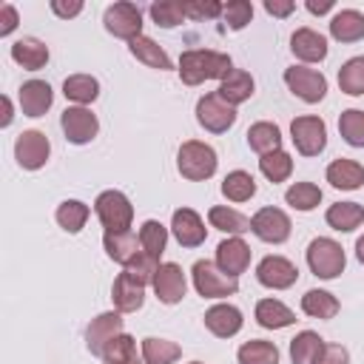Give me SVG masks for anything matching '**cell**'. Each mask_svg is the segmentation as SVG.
Returning <instances> with one entry per match:
<instances>
[{
	"label": "cell",
	"mask_w": 364,
	"mask_h": 364,
	"mask_svg": "<svg viewBox=\"0 0 364 364\" xmlns=\"http://www.w3.org/2000/svg\"><path fill=\"white\" fill-rule=\"evenodd\" d=\"M290 139L301 156H318L327 145V125L318 117H296L290 122Z\"/></svg>",
	"instance_id": "7"
},
{
	"label": "cell",
	"mask_w": 364,
	"mask_h": 364,
	"mask_svg": "<svg viewBox=\"0 0 364 364\" xmlns=\"http://www.w3.org/2000/svg\"><path fill=\"white\" fill-rule=\"evenodd\" d=\"M111 301L119 313H136L145 301V287L139 282L131 279L128 270H122L117 279H114V287H111Z\"/></svg>",
	"instance_id": "19"
},
{
	"label": "cell",
	"mask_w": 364,
	"mask_h": 364,
	"mask_svg": "<svg viewBox=\"0 0 364 364\" xmlns=\"http://www.w3.org/2000/svg\"><path fill=\"white\" fill-rule=\"evenodd\" d=\"M304 6H307L310 14H327L333 9V0H307Z\"/></svg>",
	"instance_id": "53"
},
{
	"label": "cell",
	"mask_w": 364,
	"mask_h": 364,
	"mask_svg": "<svg viewBox=\"0 0 364 364\" xmlns=\"http://www.w3.org/2000/svg\"><path fill=\"white\" fill-rule=\"evenodd\" d=\"M11 60L26 71H40L48 63V46L37 37H20L11 43Z\"/></svg>",
	"instance_id": "22"
},
{
	"label": "cell",
	"mask_w": 364,
	"mask_h": 364,
	"mask_svg": "<svg viewBox=\"0 0 364 364\" xmlns=\"http://www.w3.org/2000/svg\"><path fill=\"white\" fill-rule=\"evenodd\" d=\"M128 48H131V54L139 60V63H145L148 68H159V71H168V68H173L171 65V57L165 54V48L162 46H156L151 37H136V40H131L128 43Z\"/></svg>",
	"instance_id": "31"
},
{
	"label": "cell",
	"mask_w": 364,
	"mask_h": 364,
	"mask_svg": "<svg viewBox=\"0 0 364 364\" xmlns=\"http://www.w3.org/2000/svg\"><path fill=\"white\" fill-rule=\"evenodd\" d=\"M191 364H202V361H191Z\"/></svg>",
	"instance_id": "57"
},
{
	"label": "cell",
	"mask_w": 364,
	"mask_h": 364,
	"mask_svg": "<svg viewBox=\"0 0 364 364\" xmlns=\"http://www.w3.org/2000/svg\"><path fill=\"white\" fill-rule=\"evenodd\" d=\"M256 279L259 284L270 287V290H287L296 284L299 279V270L290 259L284 256H264L259 264H256Z\"/></svg>",
	"instance_id": "14"
},
{
	"label": "cell",
	"mask_w": 364,
	"mask_h": 364,
	"mask_svg": "<svg viewBox=\"0 0 364 364\" xmlns=\"http://www.w3.org/2000/svg\"><path fill=\"white\" fill-rule=\"evenodd\" d=\"M182 9H185V17H193V20H210V17H219L222 14V3H216V0H191V3H182Z\"/></svg>",
	"instance_id": "48"
},
{
	"label": "cell",
	"mask_w": 364,
	"mask_h": 364,
	"mask_svg": "<svg viewBox=\"0 0 364 364\" xmlns=\"http://www.w3.org/2000/svg\"><path fill=\"white\" fill-rule=\"evenodd\" d=\"M122 327H125V321H122V313H119V310L100 313L97 318H91V324H88V330H85V347H88L94 355L102 358L105 347H108L117 336H122Z\"/></svg>",
	"instance_id": "11"
},
{
	"label": "cell",
	"mask_w": 364,
	"mask_h": 364,
	"mask_svg": "<svg viewBox=\"0 0 364 364\" xmlns=\"http://www.w3.org/2000/svg\"><path fill=\"white\" fill-rule=\"evenodd\" d=\"M324 219H327V225H330L333 230L353 233V230L361 228V222H364V205H358V202H336V205L327 208Z\"/></svg>",
	"instance_id": "27"
},
{
	"label": "cell",
	"mask_w": 364,
	"mask_h": 364,
	"mask_svg": "<svg viewBox=\"0 0 364 364\" xmlns=\"http://www.w3.org/2000/svg\"><path fill=\"white\" fill-rule=\"evenodd\" d=\"M17 28V9L11 3L0 6V37H9Z\"/></svg>",
	"instance_id": "50"
},
{
	"label": "cell",
	"mask_w": 364,
	"mask_h": 364,
	"mask_svg": "<svg viewBox=\"0 0 364 364\" xmlns=\"http://www.w3.org/2000/svg\"><path fill=\"white\" fill-rule=\"evenodd\" d=\"M125 270L131 273V279H134V282H139V284L145 287V284H154L156 270H159V259L142 250V253H139V256H136V259H134V262H131Z\"/></svg>",
	"instance_id": "45"
},
{
	"label": "cell",
	"mask_w": 364,
	"mask_h": 364,
	"mask_svg": "<svg viewBox=\"0 0 364 364\" xmlns=\"http://www.w3.org/2000/svg\"><path fill=\"white\" fill-rule=\"evenodd\" d=\"M247 145L259 156L282 151V131H279V125H273V122H253L247 128Z\"/></svg>",
	"instance_id": "30"
},
{
	"label": "cell",
	"mask_w": 364,
	"mask_h": 364,
	"mask_svg": "<svg viewBox=\"0 0 364 364\" xmlns=\"http://www.w3.org/2000/svg\"><path fill=\"white\" fill-rule=\"evenodd\" d=\"M196 122L210 134H225L236 122V108L228 105L219 94H205L196 102Z\"/></svg>",
	"instance_id": "9"
},
{
	"label": "cell",
	"mask_w": 364,
	"mask_h": 364,
	"mask_svg": "<svg viewBox=\"0 0 364 364\" xmlns=\"http://www.w3.org/2000/svg\"><path fill=\"white\" fill-rule=\"evenodd\" d=\"M216 151L208 145V142H199V139H188L179 145L176 151V168L185 179L191 182H205L216 173Z\"/></svg>",
	"instance_id": "2"
},
{
	"label": "cell",
	"mask_w": 364,
	"mask_h": 364,
	"mask_svg": "<svg viewBox=\"0 0 364 364\" xmlns=\"http://www.w3.org/2000/svg\"><path fill=\"white\" fill-rule=\"evenodd\" d=\"M48 154H51V142L43 131H23L14 142V159L26 171L43 168L48 162Z\"/></svg>",
	"instance_id": "12"
},
{
	"label": "cell",
	"mask_w": 364,
	"mask_h": 364,
	"mask_svg": "<svg viewBox=\"0 0 364 364\" xmlns=\"http://www.w3.org/2000/svg\"><path fill=\"white\" fill-rule=\"evenodd\" d=\"M327 182L338 191H358L364 185V165L355 159H333L327 165Z\"/></svg>",
	"instance_id": "23"
},
{
	"label": "cell",
	"mask_w": 364,
	"mask_h": 364,
	"mask_svg": "<svg viewBox=\"0 0 364 364\" xmlns=\"http://www.w3.org/2000/svg\"><path fill=\"white\" fill-rule=\"evenodd\" d=\"M301 310L310 318H333L338 313V299L327 290H307L301 296Z\"/></svg>",
	"instance_id": "35"
},
{
	"label": "cell",
	"mask_w": 364,
	"mask_h": 364,
	"mask_svg": "<svg viewBox=\"0 0 364 364\" xmlns=\"http://www.w3.org/2000/svg\"><path fill=\"white\" fill-rule=\"evenodd\" d=\"M102 364H139V361L134 358V361H102Z\"/></svg>",
	"instance_id": "56"
},
{
	"label": "cell",
	"mask_w": 364,
	"mask_h": 364,
	"mask_svg": "<svg viewBox=\"0 0 364 364\" xmlns=\"http://www.w3.org/2000/svg\"><path fill=\"white\" fill-rule=\"evenodd\" d=\"M88 213H91L88 205L80 202V199H65V202L57 205V222H60V228L68 230V233H80V230L85 228Z\"/></svg>",
	"instance_id": "38"
},
{
	"label": "cell",
	"mask_w": 364,
	"mask_h": 364,
	"mask_svg": "<svg viewBox=\"0 0 364 364\" xmlns=\"http://www.w3.org/2000/svg\"><path fill=\"white\" fill-rule=\"evenodd\" d=\"M102 247H105L108 259H114V262L122 264V267H128V264L142 253V250H136V247H142V245H139V236L131 233V230L105 233V236H102Z\"/></svg>",
	"instance_id": "25"
},
{
	"label": "cell",
	"mask_w": 364,
	"mask_h": 364,
	"mask_svg": "<svg viewBox=\"0 0 364 364\" xmlns=\"http://www.w3.org/2000/svg\"><path fill=\"white\" fill-rule=\"evenodd\" d=\"M151 17L156 26L162 28H176L182 20H185V9L182 3H173V0H159V3H151Z\"/></svg>",
	"instance_id": "44"
},
{
	"label": "cell",
	"mask_w": 364,
	"mask_h": 364,
	"mask_svg": "<svg viewBox=\"0 0 364 364\" xmlns=\"http://www.w3.org/2000/svg\"><path fill=\"white\" fill-rule=\"evenodd\" d=\"M191 276H193V287L202 299H225L239 290V279L228 276L225 270H219L216 262H208V259L193 262Z\"/></svg>",
	"instance_id": "4"
},
{
	"label": "cell",
	"mask_w": 364,
	"mask_h": 364,
	"mask_svg": "<svg viewBox=\"0 0 364 364\" xmlns=\"http://www.w3.org/2000/svg\"><path fill=\"white\" fill-rule=\"evenodd\" d=\"M0 102H3V117H0V128H9L11 125V100L9 97H0Z\"/></svg>",
	"instance_id": "54"
},
{
	"label": "cell",
	"mask_w": 364,
	"mask_h": 364,
	"mask_svg": "<svg viewBox=\"0 0 364 364\" xmlns=\"http://www.w3.org/2000/svg\"><path fill=\"white\" fill-rule=\"evenodd\" d=\"M284 82H287V88L301 100V102H318V100H324V94H327V80H324V74L321 71H316V68H304V65H290V68H284Z\"/></svg>",
	"instance_id": "8"
},
{
	"label": "cell",
	"mask_w": 364,
	"mask_h": 364,
	"mask_svg": "<svg viewBox=\"0 0 364 364\" xmlns=\"http://www.w3.org/2000/svg\"><path fill=\"white\" fill-rule=\"evenodd\" d=\"M233 71V63L222 51L210 48H191L179 57V80L185 85H199L205 80H225Z\"/></svg>",
	"instance_id": "1"
},
{
	"label": "cell",
	"mask_w": 364,
	"mask_h": 364,
	"mask_svg": "<svg viewBox=\"0 0 364 364\" xmlns=\"http://www.w3.org/2000/svg\"><path fill=\"white\" fill-rule=\"evenodd\" d=\"M208 222H210V228H216V230H222V233H233V236L250 230V219H247L245 213L233 210V208H225V205L210 208V210H208Z\"/></svg>",
	"instance_id": "33"
},
{
	"label": "cell",
	"mask_w": 364,
	"mask_h": 364,
	"mask_svg": "<svg viewBox=\"0 0 364 364\" xmlns=\"http://www.w3.org/2000/svg\"><path fill=\"white\" fill-rule=\"evenodd\" d=\"M216 264L228 276H236L239 279L247 270V264H250V247H247V242L239 239V236H230V239L219 242L216 245Z\"/></svg>",
	"instance_id": "17"
},
{
	"label": "cell",
	"mask_w": 364,
	"mask_h": 364,
	"mask_svg": "<svg viewBox=\"0 0 364 364\" xmlns=\"http://www.w3.org/2000/svg\"><path fill=\"white\" fill-rule=\"evenodd\" d=\"M134 358H136V341L128 333L117 336L102 353V361H134Z\"/></svg>",
	"instance_id": "47"
},
{
	"label": "cell",
	"mask_w": 364,
	"mask_h": 364,
	"mask_svg": "<svg viewBox=\"0 0 364 364\" xmlns=\"http://www.w3.org/2000/svg\"><path fill=\"white\" fill-rule=\"evenodd\" d=\"M290 51L304 63H321L327 57V40L313 28H296L290 37Z\"/></svg>",
	"instance_id": "21"
},
{
	"label": "cell",
	"mask_w": 364,
	"mask_h": 364,
	"mask_svg": "<svg viewBox=\"0 0 364 364\" xmlns=\"http://www.w3.org/2000/svg\"><path fill=\"white\" fill-rule=\"evenodd\" d=\"M347 264V256H344V247L336 242V239H327V236H318L307 245V267L313 276L318 279H336Z\"/></svg>",
	"instance_id": "5"
},
{
	"label": "cell",
	"mask_w": 364,
	"mask_h": 364,
	"mask_svg": "<svg viewBox=\"0 0 364 364\" xmlns=\"http://www.w3.org/2000/svg\"><path fill=\"white\" fill-rule=\"evenodd\" d=\"M284 202H287L290 208L307 213V210L318 208V202H321V191H318V185H313V182H293V185L284 191Z\"/></svg>",
	"instance_id": "39"
},
{
	"label": "cell",
	"mask_w": 364,
	"mask_h": 364,
	"mask_svg": "<svg viewBox=\"0 0 364 364\" xmlns=\"http://www.w3.org/2000/svg\"><path fill=\"white\" fill-rule=\"evenodd\" d=\"M253 77L247 74V71H242V68H233L222 82H219V88H216V94L228 102V105H242V102H247L250 97H253Z\"/></svg>",
	"instance_id": "26"
},
{
	"label": "cell",
	"mask_w": 364,
	"mask_h": 364,
	"mask_svg": "<svg viewBox=\"0 0 364 364\" xmlns=\"http://www.w3.org/2000/svg\"><path fill=\"white\" fill-rule=\"evenodd\" d=\"M338 134L347 145L364 148V111L361 108H347L338 117Z\"/></svg>",
	"instance_id": "40"
},
{
	"label": "cell",
	"mask_w": 364,
	"mask_h": 364,
	"mask_svg": "<svg viewBox=\"0 0 364 364\" xmlns=\"http://www.w3.org/2000/svg\"><path fill=\"white\" fill-rule=\"evenodd\" d=\"M242 310L233 304H213L205 313V327L216 336V338H230L242 330Z\"/></svg>",
	"instance_id": "20"
},
{
	"label": "cell",
	"mask_w": 364,
	"mask_h": 364,
	"mask_svg": "<svg viewBox=\"0 0 364 364\" xmlns=\"http://www.w3.org/2000/svg\"><path fill=\"white\" fill-rule=\"evenodd\" d=\"M185 290H188V282H185V273L176 262H165L159 264L156 270V279H154V293L162 304H176L185 299Z\"/></svg>",
	"instance_id": "16"
},
{
	"label": "cell",
	"mask_w": 364,
	"mask_h": 364,
	"mask_svg": "<svg viewBox=\"0 0 364 364\" xmlns=\"http://www.w3.org/2000/svg\"><path fill=\"white\" fill-rule=\"evenodd\" d=\"M355 256H358V262L364 264V236H361V239L355 242Z\"/></svg>",
	"instance_id": "55"
},
{
	"label": "cell",
	"mask_w": 364,
	"mask_h": 364,
	"mask_svg": "<svg viewBox=\"0 0 364 364\" xmlns=\"http://www.w3.org/2000/svg\"><path fill=\"white\" fill-rule=\"evenodd\" d=\"M324 350V338L313 330H301L296 338H290V361L293 364H316Z\"/></svg>",
	"instance_id": "29"
},
{
	"label": "cell",
	"mask_w": 364,
	"mask_h": 364,
	"mask_svg": "<svg viewBox=\"0 0 364 364\" xmlns=\"http://www.w3.org/2000/svg\"><path fill=\"white\" fill-rule=\"evenodd\" d=\"M256 321L264 330H282L296 321V313L287 304H282L279 299H262V301H256Z\"/></svg>",
	"instance_id": "28"
},
{
	"label": "cell",
	"mask_w": 364,
	"mask_h": 364,
	"mask_svg": "<svg viewBox=\"0 0 364 364\" xmlns=\"http://www.w3.org/2000/svg\"><path fill=\"white\" fill-rule=\"evenodd\" d=\"M338 88L350 97L364 94V57H353L338 68Z\"/></svg>",
	"instance_id": "41"
},
{
	"label": "cell",
	"mask_w": 364,
	"mask_h": 364,
	"mask_svg": "<svg viewBox=\"0 0 364 364\" xmlns=\"http://www.w3.org/2000/svg\"><path fill=\"white\" fill-rule=\"evenodd\" d=\"M60 125H63V134H65V139H68L71 145H85V142H91V139L97 136V131H100L97 117H94L88 108H82V105L65 108L63 117H60Z\"/></svg>",
	"instance_id": "13"
},
{
	"label": "cell",
	"mask_w": 364,
	"mask_h": 364,
	"mask_svg": "<svg viewBox=\"0 0 364 364\" xmlns=\"http://www.w3.org/2000/svg\"><path fill=\"white\" fill-rule=\"evenodd\" d=\"M63 94H65V100H71L77 105H88L100 97V82L91 74H71L63 82Z\"/></svg>",
	"instance_id": "32"
},
{
	"label": "cell",
	"mask_w": 364,
	"mask_h": 364,
	"mask_svg": "<svg viewBox=\"0 0 364 364\" xmlns=\"http://www.w3.org/2000/svg\"><path fill=\"white\" fill-rule=\"evenodd\" d=\"M179 355H182L179 344H173L168 338H156V336L142 338V358H145V364H173Z\"/></svg>",
	"instance_id": "36"
},
{
	"label": "cell",
	"mask_w": 364,
	"mask_h": 364,
	"mask_svg": "<svg viewBox=\"0 0 364 364\" xmlns=\"http://www.w3.org/2000/svg\"><path fill=\"white\" fill-rule=\"evenodd\" d=\"M222 17L228 23V28L233 31H242L250 20H253V6L247 0H230L225 9H222Z\"/></svg>",
	"instance_id": "46"
},
{
	"label": "cell",
	"mask_w": 364,
	"mask_h": 364,
	"mask_svg": "<svg viewBox=\"0 0 364 364\" xmlns=\"http://www.w3.org/2000/svg\"><path fill=\"white\" fill-rule=\"evenodd\" d=\"M139 245H142L145 253H151V256L159 259L162 250H165V245H168V228L162 222H156V219H148L139 228Z\"/></svg>",
	"instance_id": "43"
},
{
	"label": "cell",
	"mask_w": 364,
	"mask_h": 364,
	"mask_svg": "<svg viewBox=\"0 0 364 364\" xmlns=\"http://www.w3.org/2000/svg\"><path fill=\"white\" fill-rule=\"evenodd\" d=\"M222 193H225V199H230V202H247V199L256 193V179H253L247 171H230V173L222 179Z\"/></svg>",
	"instance_id": "37"
},
{
	"label": "cell",
	"mask_w": 364,
	"mask_h": 364,
	"mask_svg": "<svg viewBox=\"0 0 364 364\" xmlns=\"http://www.w3.org/2000/svg\"><path fill=\"white\" fill-rule=\"evenodd\" d=\"M259 171L276 185V182H284V179L293 173V159H290V154H284V151H273V154H264V156L259 159Z\"/></svg>",
	"instance_id": "42"
},
{
	"label": "cell",
	"mask_w": 364,
	"mask_h": 364,
	"mask_svg": "<svg viewBox=\"0 0 364 364\" xmlns=\"http://www.w3.org/2000/svg\"><path fill=\"white\" fill-rule=\"evenodd\" d=\"M330 37L338 43H358L364 40V14L358 9H341L330 20Z\"/></svg>",
	"instance_id": "24"
},
{
	"label": "cell",
	"mask_w": 364,
	"mask_h": 364,
	"mask_svg": "<svg viewBox=\"0 0 364 364\" xmlns=\"http://www.w3.org/2000/svg\"><path fill=\"white\" fill-rule=\"evenodd\" d=\"M316 364H350V353L341 344H324Z\"/></svg>",
	"instance_id": "49"
},
{
	"label": "cell",
	"mask_w": 364,
	"mask_h": 364,
	"mask_svg": "<svg viewBox=\"0 0 364 364\" xmlns=\"http://www.w3.org/2000/svg\"><path fill=\"white\" fill-rule=\"evenodd\" d=\"M171 230L182 247H199L208 239V228L193 208H176L171 216Z\"/></svg>",
	"instance_id": "15"
},
{
	"label": "cell",
	"mask_w": 364,
	"mask_h": 364,
	"mask_svg": "<svg viewBox=\"0 0 364 364\" xmlns=\"http://www.w3.org/2000/svg\"><path fill=\"white\" fill-rule=\"evenodd\" d=\"M17 100H20V111L26 117H43L54 102V91L46 80H28L20 85Z\"/></svg>",
	"instance_id": "18"
},
{
	"label": "cell",
	"mask_w": 364,
	"mask_h": 364,
	"mask_svg": "<svg viewBox=\"0 0 364 364\" xmlns=\"http://www.w3.org/2000/svg\"><path fill=\"white\" fill-rule=\"evenodd\" d=\"M94 213L105 233H122L134 222V205L122 191H102L94 202Z\"/></svg>",
	"instance_id": "3"
},
{
	"label": "cell",
	"mask_w": 364,
	"mask_h": 364,
	"mask_svg": "<svg viewBox=\"0 0 364 364\" xmlns=\"http://www.w3.org/2000/svg\"><path fill=\"white\" fill-rule=\"evenodd\" d=\"M236 358H239V364H279V350L273 341L250 338L239 347Z\"/></svg>",
	"instance_id": "34"
},
{
	"label": "cell",
	"mask_w": 364,
	"mask_h": 364,
	"mask_svg": "<svg viewBox=\"0 0 364 364\" xmlns=\"http://www.w3.org/2000/svg\"><path fill=\"white\" fill-rule=\"evenodd\" d=\"M264 11L273 17H287L296 11V3L293 0H264Z\"/></svg>",
	"instance_id": "51"
},
{
	"label": "cell",
	"mask_w": 364,
	"mask_h": 364,
	"mask_svg": "<svg viewBox=\"0 0 364 364\" xmlns=\"http://www.w3.org/2000/svg\"><path fill=\"white\" fill-rule=\"evenodd\" d=\"M102 23H105L108 34H114L119 40H128L131 43V40L142 37V11L134 3L119 0V3L108 6L105 14H102Z\"/></svg>",
	"instance_id": "6"
},
{
	"label": "cell",
	"mask_w": 364,
	"mask_h": 364,
	"mask_svg": "<svg viewBox=\"0 0 364 364\" xmlns=\"http://www.w3.org/2000/svg\"><path fill=\"white\" fill-rule=\"evenodd\" d=\"M51 11H54L57 17H63V20H68V17H77V14L82 11V3H80V0H74V3H60V0H51Z\"/></svg>",
	"instance_id": "52"
},
{
	"label": "cell",
	"mask_w": 364,
	"mask_h": 364,
	"mask_svg": "<svg viewBox=\"0 0 364 364\" xmlns=\"http://www.w3.org/2000/svg\"><path fill=\"white\" fill-rule=\"evenodd\" d=\"M290 216L282 210V208H259L253 216H250V230L262 239V242H270V245H282L287 242L290 236Z\"/></svg>",
	"instance_id": "10"
}]
</instances>
